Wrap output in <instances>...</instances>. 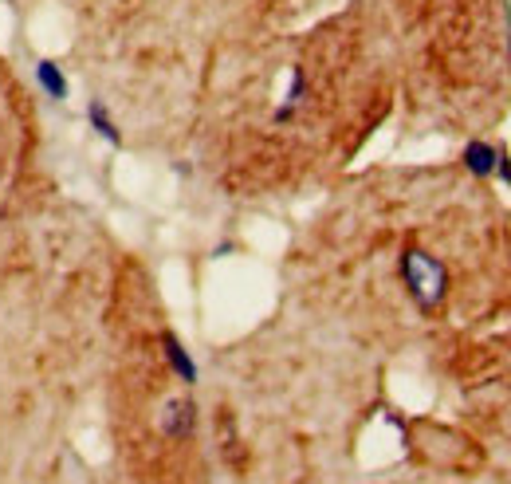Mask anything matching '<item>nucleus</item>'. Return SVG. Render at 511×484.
<instances>
[{"label":"nucleus","mask_w":511,"mask_h":484,"mask_svg":"<svg viewBox=\"0 0 511 484\" xmlns=\"http://www.w3.org/2000/svg\"><path fill=\"white\" fill-rule=\"evenodd\" d=\"M158 346H161V363H166L173 382H181V386H193V382H197V363H193V355L185 351V343L166 327V331L158 335Z\"/></svg>","instance_id":"obj_1"},{"label":"nucleus","mask_w":511,"mask_h":484,"mask_svg":"<svg viewBox=\"0 0 511 484\" xmlns=\"http://www.w3.org/2000/svg\"><path fill=\"white\" fill-rule=\"evenodd\" d=\"M36 83H40V91L52 98V103H64V98L71 95V83H67L64 67H59L56 59H40V64H36Z\"/></svg>","instance_id":"obj_2"},{"label":"nucleus","mask_w":511,"mask_h":484,"mask_svg":"<svg viewBox=\"0 0 511 484\" xmlns=\"http://www.w3.org/2000/svg\"><path fill=\"white\" fill-rule=\"evenodd\" d=\"M87 122H91V130L103 142L122 146V130H118V122H115V115H110V107L103 103V98H91V103H87Z\"/></svg>","instance_id":"obj_3"}]
</instances>
